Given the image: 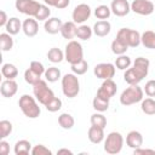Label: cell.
<instances>
[{
	"mask_svg": "<svg viewBox=\"0 0 155 155\" xmlns=\"http://www.w3.org/2000/svg\"><path fill=\"white\" fill-rule=\"evenodd\" d=\"M50 15H51V11H50V7L48 5H42L40 6V10L39 12L36 13V16L34 17L36 21H46L50 18Z\"/></svg>",
	"mask_w": 155,
	"mask_h": 155,
	"instance_id": "cell-40",
	"label": "cell"
},
{
	"mask_svg": "<svg viewBox=\"0 0 155 155\" xmlns=\"http://www.w3.org/2000/svg\"><path fill=\"white\" fill-rule=\"evenodd\" d=\"M126 144L127 147L132 148L133 150L137 148H140L143 145V136L138 131H131L126 136Z\"/></svg>",
	"mask_w": 155,
	"mask_h": 155,
	"instance_id": "cell-19",
	"label": "cell"
},
{
	"mask_svg": "<svg viewBox=\"0 0 155 155\" xmlns=\"http://www.w3.org/2000/svg\"><path fill=\"white\" fill-rule=\"evenodd\" d=\"M29 68H30L31 70H34L36 74H39L40 76L44 75V74H45V70H46L45 67H44V64H42L41 62H39V61H33V62H30Z\"/></svg>",
	"mask_w": 155,
	"mask_h": 155,
	"instance_id": "cell-43",
	"label": "cell"
},
{
	"mask_svg": "<svg viewBox=\"0 0 155 155\" xmlns=\"http://www.w3.org/2000/svg\"><path fill=\"white\" fill-rule=\"evenodd\" d=\"M116 90H117V86L113 81V79H108V80H104L99 86V88L97 90V96L109 101L111 97L115 96Z\"/></svg>",
	"mask_w": 155,
	"mask_h": 155,
	"instance_id": "cell-13",
	"label": "cell"
},
{
	"mask_svg": "<svg viewBox=\"0 0 155 155\" xmlns=\"http://www.w3.org/2000/svg\"><path fill=\"white\" fill-rule=\"evenodd\" d=\"M155 5L150 0H133L131 2V11L140 16H149L154 12Z\"/></svg>",
	"mask_w": 155,
	"mask_h": 155,
	"instance_id": "cell-10",
	"label": "cell"
},
{
	"mask_svg": "<svg viewBox=\"0 0 155 155\" xmlns=\"http://www.w3.org/2000/svg\"><path fill=\"white\" fill-rule=\"evenodd\" d=\"M45 108H46V110H48V111H51V113H56V111H58V110L62 108V101H61L59 98L54 97L51 102H48V103L45 105Z\"/></svg>",
	"mask_w": 155,
	"mask_h": 155,
	"instance_id": "cell-41",
	"label": "cell"
},
{
	"mask_svg": "<svg viewBox=\"0 0 155 155\" xmlns=\"http://www.w3.org/2000/svg\"><path fill=\"white\" fill-rule=\"evenodd\" d=\"M45 78H46V81L48 82H56L58 81V79H61V70L56 67H50L45 70Z\"/></svg>",
	"mask_w": 155,
	"mask_h": 155,
	"instance_id": "cell-33",
	"label": "cell"
},
{
	"mask_svg": "<svg viewBox=\"0 0 155 155\" xmlns=\"http://www.w3.org/2000/svg\"><path fill=\"white\" fill-rule=\"evenodd\" d=\"M12 132V124L8 120H1L0 121V138L4 139L7 136H10Z\"/></svg>",
	"mask_w": 155,
	"mask_h": 155,
	"instance_id": "cell-38",
	"label": "cell"
},
{
	"mask_svg": "<svg viewBox=\"0 0 155 155\" xmlns=\"http://www.w3.org/2000/svg\"><path fill=\"white\" fill-rule=\"evenodd\" d=\"M5 29H6V31L8 34L16 35L22 29V22L17 17H11V18H8V22H7L6 27H5Z\"/></svg>",
	"mask_w": 155,
	"mask_h": 155,
	"instance_id": "cell-24",
	"label": "cell"
},
{
	"mask_svg": "<svg viewBox=\"0 0 155 155\" xmlns=\"http://www.w3.org/2000/svg\"><path fill=\"white\" fill-rule=\"evenodd\" d=\"M87 70H88V63H87L85 59L80 61L79 63L71 64V71H73L75 75H84Z\"/></svg>",
	"mask_w": 155,
	"mask_h": 155,
	"instance_id": "cell-37",
	"label": "cell"
},
{
	"mask_svg": "<svg viewBox=\"0 0 155 155\" xmlns=\"http://www.w3.org/2000/svg\"><path fill=\"white\" fill-rule=\"evenodd\" d=\"M74 124H75L74 117H73L70 114H68V113H63V114H61V115L58 116V125H59L62 128H64V130H70V128H73Z\"/></svg>",
	"mask_w": 155,
	"mask_h": 155,
	"instance_id": "cell-25",
	"label": "cell"
},
{
	"mask_svg": "<svg viewBox=\"0 0 155 155\" xmlns=\"http://www.w3.org/2000/svg\"><path fill=\"white\" fill-rule=\"evenodd\" d=\"M18 90V85L15 81V79H6L1 82L0 86V93L2 97L5 98H11L17 93Z\"/></svg>",
	"mask_w": 155,
	"mask_h": 155,
	"instance_id": "cell-15",
	"label": "cell"
},
{
	"mask_svg": "<svg viewBox=\"0 0 155 155\" xmlns=\"http://www.w3.org/2000/svg\"><path fill=\"white\" fill-rule=\"evenodd\" d=\"M131 64H132V61H131V58H130L128 56H126V54H120V56L115 59V67H116L117 69H120V70H126V69H128V68L131 67Z\"/></svg>",
	"mask_w": 155,
	"mask_h": 155,
	"instance_id": "cell-34",
	"label": "cell"
},
{
	"mask_svg": "<svg viewBox=\"0 0 155 155\" xmlns=\"http://www.w3.org/2000/svg\"><path fill=\"white\" fill-rule=\"evenodd\" d=\"M44 2H45L46 5H48V6H53L54 0H44Z\"/></svg>",
	"mask_w": 155,
	"mask_h": 155,
	"instance_id": "cell-50",
	"label": "cell"
},
{
	"mask_svg": "<svg viewBox=\"0 0 155 155\" xmlns=\"http://www.w3.org/2000/svg\"><path fill=\"white\" fill-rule=\"evenodd\" d=\"M93 74L96 78L102 79V80H108L113 79L115 75V64L113 63H99L94 67Z\"/></svg>",
	"mask_w": 155,
	"mask_h": 155,
	"instance_id": "cell-12",
	"label": "cell"
},
{
	"mask_svg": "<svg viewBox=\"0 0 155 155\" xmlns=\"http://www.w3.org/2000/svg\"><path fill=\"white\" fill-rule=\"evenodd\" d=\"M149 59L144 57H138L134 59L132 68H128L125 70L124 80L128 85H138L149 73Z\"/></svg>",
	"mask_w": 155,
	"mask_h": 155,
	"instance_id": "cell-1",
	"label": "cell"
},
{
	"mask_svg": "<svg viewBox=\"0 0 155 155\" xmlns=\"http://www.w3.org/2000/svg\"><path fill=\"white\" fill-rule=\"evenodd\" d=\"M33 93L35 98L39 101V103H41L42 105H46L48 102H51L54 98L53 91L47 86V82L41 79L33 85Z\"/></svg>",
	"mask_w": 155,
	"mask_h": 155,
	"instance_id": "cell-6",
	"label": "cell"
},
{
	"mask_svg": "<svg viewBox=\"0 0 155 155\" xmlns=\"http://www.w3.org/2000/svg\"><path fill=\"white\" fill-rule=\"evenodd\" d=\"M128 50V46L126 44H124L122 41H120L119 39H115L113 40L111 42V52L116 56H120V54H125L126 51Z\"/></svg>",
	"mask_w": 155,
	"mask_h": 155,
	"instance_id": "cell-32",
	"label": "cell"
},
{
	"mask_svg": "<svg viewBox=\"0 0 155 155\" xmlns=\"http://www.w3.org/2000/svg\"><path fill=\"white\" fill-rule=\"evenodd\" d=\"M111 15V10L107 5H99L94 8V16L98 19H108Z\"/></svg>",
	"mask_w": 155,
	"mask_h": 155,
	"instance_id": "cell-35",
	"label": "cell"
},
{
	"mask_svg": "<svg viewBox=\"0 0 155 155\" xmlns=\"http://www.w3.org/2000/svg\"><path fill=\"white\" fill-rule=\"evenodd\" d=\"M69 4H70V0H54L53 6L56 8H58V10H63V8L68 7Z\"/></svg>",
	"mask_w": 155,
	"mask_h": 155,
	"instance_id": "cell-45",
	"label": "cell"
},
{
	"mask_svg": "<svg viewBox=\"0 0 155 155\" xmlns=\"http://www.w3.org/2000/svg\"><path fill=\"white\" fill-rule=\"evenodd\" d=\"M64 59L71 65L75 63H79L80 61L84 59V50L80 42L75 40H70L65 45V51H64Z\"/></svg>",
	"mask_w": 155,
	"mask_h": 155,
	"instance_id": "cell-5",
	"label": "cell"
},
{
	"mask_svg": "<svg viewBox=\"0 0 155 155\" xmlns=\"http://www.w3.org/2000/svg\"><path fill=\"white\" fill-rule=\"evenodd\" d=\"M40 79H41V76H40L39 74H36L34 70H31L30 68H28V69L24 71V80H25V82H28L29 85L36 84Z\"/></svg>",
	"mask_w": 155,
	"mask_h": 155,
	"instance_id": "cell-39",
	"label": "cell"
},
{
	"mask_svg": "<svg viewBox=\"0 0 155 155\" xmlns=\"http://www.w3.org/2000/svg\"><path fill=\"white\" fill-rule=\"evenodd\" d=\"M92 34H93V29L90 28L88 25H86V24H81L80 27H78L76 36H78L80 40H84V41L90 40L91 36H92Z\"/></svg>",
	"mask_w": 155,
	"mask_h": 155,
	"instance_id": "cell-31",
	"label": "cell"
},
{
	"mask_svg": "<svg viewBox=\"0 0 155 155\" xmlns=\"http://www.w3.org/2000/svg\"><path fill=\"white\" fill-rule=\"evenodd\" d=\"M1 74L5 79H15L18 75V69L11 63H5L1 67Z\"/></svg>",
	"mask_w": 155,
	"mask_h": 155,
	"instance_id": "cell-26",
	"label": "cell"
},
{
	"mask_svg": "<svg viewBox=\"0 0 155 155\" xmlns=\"http://www.w3.org/2000/svg\"><path fill=\"white\" fill-rule=\"evenodd\" d=\"M92 107L96 111H99V113H104L109 109V101L108 99H104L102 97H98L96 94V97L93 98L92 101Z\"/></svg>",
	"mask_w": 155,
	"mask_h": 155,
	"instance_id": "cell-27",
	"label": "cell"
},
{
	"mask_svg": "<svg viewBox=\"0 0 155 155\" xmlns=\"http://www.w3.org/2000/svg\"><path fill=\"white\" fill-rule=\"evenodd\" d=\"M62 25H63V22L61 18H57V17H52V18H48L45 21V24H44V29L46 33L48 34H57V33H61V29H62Z\"/></svg>",
	"mask_w": 155,
	"mask_h": 155,
	"instance_id": "cell-17",
	"label": "cell"
},
{
	"mask_svg": "<svg viewBox=\"0 0 155 155\" xmlns=\"http://www.w3.org/2000/svg\"><path fill=\"white\" fill-rule=\"evenodd\" d=\"M16 10L29 17H35L40 10L41 4L35 0H16Z\"/></svg>",
	"mask_w": 155,
	"mask_h": 155,
	"instance_id": "cell-9",
	"label": "cell"
},
{
	"mask_svg": "<svg viewBox=\"0 0 155 155\" xmlns=\"http://www.w3.org/2000/svg\"><path fill=\"white\" fill-rule=\"evenodd\" d=\"M116 39L126 44L128 47H137L140 44L139 31L134 29H130V28H121L116 34Z\"/></svg>",
	"mask_w": 155,
	"mask_h": 155,
	"instance_id": "cell-8",
	"label": "cell"
},
{
	"mask_svg": "<svg viewBox=\"0 0 155 155\" xmlns=\"http://www.w3.org/2000/svg\"><path fill=\"white\" fill-rule=\"evenodd\" d=\"M124 147V137L120 132H110L105 140H104V151L110 154V155H115L119 154L122 150Z\"/></svg>",
	"mask_w": 155,
	"mask_h": 155,
	"instance_id": "cell-7",
	"label": "cell"
},
{
	"mask_svg": "<svg viewBox=\"0 0 155 155\" xmlns=\"http://www.w3.org/2000/svg\"><path fill=\"white\" fill-rule=\"evenodd\" d=\"M13 151L16 155H27L31 151V144L27 139H21L18 142H16Z\"/></svg>",
	"mask_w": 155,
	"mask_h": 155,
	"instance_id": "cell-23",
	"label": "cell"
},
{
	"mask_svg": "<svg viewBox=\"0 0 155 155\" xmlns=\"http://www.w3.org/2000/svg\"><path fill=\"white\" fill-rule=\"evenodd\" d=\"M140 109L147 115H155V101L150 97L145 98V99H142Z\"/></svg>",
	"mask_w": 155,
	"mask_h": 155,
	"instance_id": "cell-30",
	"label": "cell"
},
{
	"mask_svg": "<svg viewBox=\"0 0 155 155\" xmlns=\"http://www.w3.org/2000/svg\"><path fill=\"white\" fill-rule=\"evenodd\" d=\"M111 13L117 17H125L131 11V4L127 0H113L110 4Z\"/></svg>",
	"mask_w": 155,
	"mask_h": 155,
	"instance_id": "cell-14",
	"label": "cell"
},
{
	"mask_svg": "<svg viewBox=\"0 0 155 155\" xmlns=\"http://www.w3.org/2000/svg\"><path fill=\"white\" fill-rule=\"evenodd\" d=\"M133 154L134 155H139V154H155V149H143L140 147V148L134 149L133 150Z\"/></svg>",
	"mask_w": 155,
	"mask_h": 155,
	"instance_id": "cell-47",
	"label": "cell"
},
{
	"mask_svg": "<svg viewBox=\"0 0 155 155\" xmlns=\"http://www.w3.org/2000/svg\"><path fill=\"white\" fill-rule=\"evenodd\" d=\"M90 121H91V125H94V126H98V127H102V128H104L107 126V117L99 111L92 114Z\"/></svg>",
	"mask_w": 155,
	"mask_h": 155,
	"instance_id": "cell-36",
	"label": "cell"
},
{
	"mask_svg": "<svg viewBox=\"0 0 155 155\" xmlns=\"http://www.w3.org/2000/svg\"><path fill=\"white\" fill-rule=\"evenodd\" d=\"M140 44L147 48L155 50V31L145 30L140 35Z\"/></svg>",
	"mask_w": 155,
	"mask_h": 155,
	"instance_id": "cell-22",
	"label": "cell"
},
{
	"mask_svg": "<svg viewBox=\"0 0 155 155\" xmlns=\"http://www.w3.org/2000/svg\"><path fill=\"white\" fill-rule=\"evenodd\" d=\"M93 34L99 36V38H104L107 36L110 30H111V24L107 21V19H101V21H97L93 25Z\"/></svg>",
	"mask_w": 155,
	"mask_h": 155,
	"instance_id": "cell-18",
	"label": "cell"
},
{
	"mask_svg": "<svg viewBox=\"0 0 155 155\" xmlns=\"http://www.w3.org/2000/svg\"><path fill=\"white\" fill-rule=\"evenodd\" d=\"M47 58L52 63H61L64 59V52L58 47H52L47 52Z\"/></svg>",
	"mask_w": 155,
	"mask_h": 155,
	"instance_id": "cell-29",
	"label": "cell"
},
{
	"mask_svg": "<svg viewBox=\"0 0 155 155\" xmlns=\"http://www.w3.org/2000/svg\"><path fill=\"white\" fill-rule=\"evenodd\" d=\"M144 92L148 97H155V80H149L145 84Z\"/></svg>",
	"mask_w": 155,
	"mask_h": 155,
	"instance_id": "cell-44",
	"label": "cell"
},
{
	"mask_svg": "<svg viewBox=\"0 0 155 155\" xmlns=\"http://www.w3.org/2000/svg\"><path fill=\"white\" fill-rule=\"evenodd\" d=\"M87 137H88V139H90L91 143H93V144H99V143H102L103 139H104V128L92 125V126L88 128Z\"/></svg>",
	"mask_w": 155,
	"mask_h": 155,
	"instance_id": "cell-20",
	"label": "cell"
},
{
	"mask_svg": "<svg viewBox=\"0 0 155 155\" xmlns=\"http://www.w3.org/2000/svg\"><path fill=\"white\" fill-rule=\"evenodd\" d=\"M76 30H78V27H76L75 22H73V21L64 22L63 25H62V29H61V34L64 39L71 40L76 36Z\"/></svg>",
	"mask_w": 155,
	"mask_h": 155,
	"instance_id": "cell-21",
	"label": "cell"
},
{
	"mask_svg": "<svg viewBox=\"0 0 155 155\" xmlns=\"http://www.w3.org/2000/svg\"><path fill=\"white\" fill-rule=\"evenodd\" d=\"M57 154H58V155H61V154H69V155H71V154H73V151H71V150H69V149L62 148V149H58V150H57Z\"/></svg>",
	"mask_w": 155,
	"mask_h": 155,
	"instance_id": "cell-49",
	"label": "cell"
},
{
	"mask_svg": "<svg viewBox=\"0 0 155 155\" xmlns=\"http://www.w3.org/2000/svg\"><path fill=\"white\" fill-rule=\"evenodd\" d=\"M62 91L65 97L75 98L80 92V82L78 75H75L74 73L65 74L62 78Z\"/></svg>",
	"mask_w": 155,
	"mask_h": 155,
	"instance_id": "cell-4",
	"label": "cell"
},
{
	"mask_svg": "<svg viewBox=\"0 0 155 155\" xmlns=\"http://www.w3.org/2000/svg\"><path fill=\"white\" fill-rule=\"evenodd\" d=\"M0 46L4 52L11 51L13 47V39L12 35L8 33H1L0 34Z\"/></svg>",
	"mask_w": 155,
	"mask_h": 155,
	"instance_id": "cell-28",
	"label": "cell"
},
{
	"mask_svg": "<svg viewBox=\"0 0 155 155\" xmlns=\"http://www.w3.org/2000/svg\"><path fill=\"white\" fill-rule=\"evenodd\" d=\"M144 96V90L139 87L138 85H130L126 90L122 91L120 96V103L125 107L136 104L138 102H142Z\"/></svg>",
	"mask_w": 155,
	"mask_h": 155,
	"instance_id": "cell-3",
	"label": "cell"
},
{
	"mask_svg": "<svg viewBox=\"0 0 155 155\" xmlns=\"http://www.w3.org/2000/svg\"><path fill=\"white\" fill-rule=\"evenodd\" d=\"M90 16H91V7L87 4H79L78 6L74 7L71 13L73 22H75L76 24H82L90 18Z\"/></svg>",
	"mask_w": 155,
	"mask_h": 155,
	"instance_id": "cell-11",
	"label": "cell"
},
{
	"mask_svg": "<svg viewBox=\"0 0 155 155\" xmlns=\"http://www.w3.org/2000/svg\"><path fill=\"white\" fill-rule=\"evenodd\" d=\"M0 16H1V18H0V27H6V24H7V22H8V18H7L6 12H5L4 10L0 11Z\"/></svg>",
	"mask_w": 155,
	"mask_h": 155,
	"instance_id": "cell-48",
	"label": "cell"
},
{
	"mask_svg": "<svg viewBox=\"0 0 155 155\" xmlns=\"http://www.w3.org/2000/svg\"><path fill=\"white\" fill-rule=\"evenodd\" d=\"M33 155H52V151L46 148L44 144H38V145H34L31 148V151H30Z\"/></svg>",
	"mask_w": 155,
	"mask_h": 155,
	"instance_id": "cell-42",
	"label": "cell"
},
{
	"mask_svg": "<svg viewBox=\"0 0 155 155\" xmlns=\"http://www.w3.org/2000/svg\"><path fill=\"white\" fill-rule=\"evenodd\" d=\"M8 153H10V144L2 139L0 142V154L1 155H8Z\"/></svg>",
	"mask_w": 155,
	"mask_h": 155,
	"instance_id": "cell-46",
	"label": "cell"
},
{
	"mask_svg": "<svg viewBox=\"0 0 155 155\" xmlns=\"http://www.w3.org/2000/svg\"><path fill=\"white\" fill-rule=\"evenodd\" d=\"M22 30L29 38L35 36L38 34V31H39V23H38V21L35 18H33V17H29V18L24 19L23 23H22Z\"/></svg>",
	"mask_w": 155,
	"mask_h": 155,
	"instance_id": "cell-16",
	"label": "cell"
},
{
	"mask_svg": "<svg viewBox=\"0 0 155 155\" xmlns=\"http://www.w3.org/2000/svg\"><path fill=\"white\" fill-rule=\"evenodd\" d=\"M18 105H19L22 113L29 119H36L41 114V109H40L39 104L36 103L35 98L31 97L30 94L21 96V98L18 101Z\"/></svg>",
	"mask_w": 155,
	"mask_h": 155,
	"instance_id": "cell-2",
	"label": "cell"
}]
</instances>
